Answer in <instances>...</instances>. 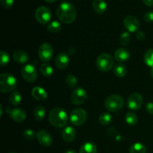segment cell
<instances>
[{"instance_id":"obj_1","label":"cell","mask_w":153,"mask_h":153,"mask_svg":"<svg viewBox=\"0 0 153 153\" xmlns=\"http://www.w3.org/2000/svg\"><path fill=\"white\" fill-rule=\"evenodd\" d=\"M57 16L58 19L65 24H70L74 22L77 16L76 7L70 1H63L57 8Z\"/></svg>"},{"instance_id":"obj_2","label":"cell","mask_w":153,"mask_h":153,"mask_svg":"<svg viewBox=\"0 0 153 153\" xmlns=\"http://www.w3.org/2000/svg\"><path fill=\"white\" fill-rule=\"evenodd\" d=\"M49 121L51 125L57 128L65 126L68 122L67 112L61 108H55L49 112Z\"/></svg>"},{"instance_id":"obj_3","label":"cell","mask_w":153,"mask_h":153,"mask_svg":"<svg viewBox=\"0 0 153 153\" xmlns=\"http://www.w3.org/2000/svg\"><path fill=\"white\" fill-rule=\"evenodd\" d=\"M17 86V81L10 73H1L0 75V91L8 93L13 91Z\"/></svg>"},{"instance_id":"obj_4","label":"cell","mask_w":153,"mask_h":153,"mask_svg":"<svg viewBox=\"0 0 153 153\" xmlns=\"http://www.w3.org/2000/svg\"><path fill=\"white\" fill-rule=\"evenodd\" d=\"M114 65V60L111 55L102 53L96 60V67L100 71L108 72Z\"/></svg>"},{"instance_id":"obj_5","label":"cell","mask_w":153,"mask_h":153,"mask_svg":"<svg viewBox=\"0 0 153 153\" xmlns=\"http://www.w3.org/2000/svg\"><path fill=\"white\" fill-rule=\"evenodd\" d=\"M124 105V99L119 94L110 95L105 101L106 109L111 112H116L120 110Z\"/></svg>"},{"instance_id":"obj_6","label":"cell","mask_w":153,"mask_h":153,"mask_svg":"<svg viewBox=\"0 0 153 153\" xmlns=\"http://www.w3.org/2000/svg\"><path fill=\"white\" fill-rule=\"evenodd\" d=\"M87 112L82 108H76L70 113V122L74 126H82L87 120Z\"/></svg>"},{"instance_id":"obj_7","label":"cell","mask_w":153,"mask_h":153,"mask_svg":"<svg viewBox=\"0 0 153 153\" xmlns=\"http://www.w3.org/2000/svg\"><path fill=\"white\" fill-rule=\"evenodd\" d=\"M54 55V49L52 45L48 43H44L39 47V58L43 62H48L52 59Z\"/></svg>"},{"instance_id":"obj_8","label":"cell","mask_w":153,"mask_h":153,"mask_svg":"<svg viewBox=\"0 0 153 153\" xmlns=\"http://www.w3.org/2000/svg\"><path fill=\"white\" fill-rule=\"evenodd\" d=\"M35 19L41 24H46L49 22L52 18V12L45 6H40L35 11Z\"/></svg>"},{"instance_id":"obj_9","label":"cell","mask_w":153,"mask_h":153,"mask_svg":"<svg viewBox=\"0 0 153 153\" xmlns=\"http://www.w3.org/2000/svg\"><path fill=\"white\" fill-rule=\"evenodd\" d=\"M22 76L27 82H33L37 79V73L33 64H26L22 69Z\"/></svg>"},{"instance_id":"obj_10","label":"cell","mask_w":153,"mask_h":153,"mask_svg":"<svg viewBox=\"0 0 153 153\" xmlns=\"http://www.w3.org/2000/svg\"><path fill=\"white\" fill-rule=\"evenodd\" d=\"M143 99L141 94L138 93L131 94L127 100V105L129 109L132 111H137L142 107Z\"/></svg>"},{"instance_id":"obj_11","label":"cell","mask_w":153,"mask_h":153,"mask_svg":"<svg viewBox=\"0 0 153 153\" xmlns=\"http://www.w3.org/2000/svg\"><path fill=\"white\" fill-rule=\"evenodd\" d=\"M87 97H88V94H87L86 91L82 88H77L71 94L70 100L74 105H80L86 101Z\"/></svg>"},{"instance_id":"obj_12","label":"cell","mask_w":153,"mask_h":153,"mask_svg":"<svg viewBox=\"0 0 153 153\" xmlns=\"http://www.w3.org/2000/svg\"><path fill=\"white\" fill-rule=\"evenodd\" d=\"M123 25L125 28L128 30L129 32H137L140 27V23L139 21L135 16H127L124 18L123 19Z\"/></svg>"},{"instance_id":"obj_13","label":"cell","mask_w":153,"mask_h":153,"mask_svg":"<svg viewBox=\"0 0 153 153\" xmlns=\"http://www.w3.org/2000/svg\"><path fill=\"white\" fill-rule=\"evenodd\" d=\"M37 139L40 145L43 146H49L52 143V137L46 130H40L37 133Z\"/></svg>"},{"instance_id":"obj_14","label":"cell","mask_w":153,"mask_h":153,"mask_svg":"<svg viewBox=\"0 0 153 153\" xmlns=\"http://www.w3.org/2000/svg\"><path fill=\"white\" fill-rule=\"evenodd\" d=\"M70 63V59L65 52H61L56 56L55 60V64L57 68L59 70H64L67 68Z\"/></svg>"},{"instance_id":"obj_15","label":"cell","mask_w":153,"mask_h":153,"mask_svg":"<svg viewBox=\"0 0 153 153\" xmlns=\"http://www.w3.org/2000/svg\"><path fill=\"white\" fill-rule=\"evenodd\" d=\"M9 114H10L11 119L15 122L21 123L25 120L26 118V114H25V111L22 110V108H19L11 109Z\"/></svg>"},{"instance_id":"obj_16","label":"cell","mask_w":153,"mask_h":153,"mask_svg":"<svg viewBox=\"0 0 153 153\" xmlns=\"http://www.w3.org/2000/svg\"><path fill=\"white\" fill-rule=\"evenodd\" d=\"M130 52L126 48H119L114 52V58L119 62H125L130 58Z\"/></svg>"},{"instance_id":"obj_17","label":"cell","mask_w":153,"mask_h":153,"mask_svg":"<svg viewBox=\"0 0 153 153\" xmlns=\"http://www.w3.org/2000/svg\"><path fill=\"white\" fill-rule=\"evenodd\" d=\"M31 95L34 97V99L39 101L46 100L48 97L46 91L40 87H34L31 91Z\"/></svg>"},{"instance_id":"obj_18","label":"cell","mask_w":153,"mask_h":153,"mask_svg":"<svg viewBox=\"0 0 153 153\" xmlns=\"http://www.w3.org/2000/svg\"><path fill=\"white\" fill-rule=\"evenodd\" d=\"M76 130L71 126L66 127L62 132V137L64 141L71 142L76 138Z\"/></svg>"},{"instance_id":"obj_19","label":"cell","mask_w":153,"mask_h":153,"mask_svg":"<svg viewBox=\"0 0 153 153\" xmlns=\"http://www.w3.org/2000/svg\"><path fill=\"white\" fill-rule=\"evenodd\" d=\"M93 8L97 13L102 14L107 10V3L105 0H94Z\"/></svg>"},{"instance_id":"obj_20","label":"cell","mask_w":153,"mask_h":153,"mask_svg":"<svg viewBox=\"0 0 153 153\" xmlns=\"http://www.w3.org/2000/svg\"><path fill=\"white\" fill-rule=\"evenodd\" d=\"M13 59L19 64H25L28 61V55L23 50H16L13 53Z\"/></svg>"},{"instance_id":"obj_21","label":"cell","mask_w":153,"mask_h":153,"mask_svg":"<svg viewBox=\"0 0 153 153\" xmlns=\"http://www.w3.org/2000/svg\"><path fill=\"white\" fill-rule=\"evenodd\" d=\"M97 146L93 142H86L80 148L79 153H97Z\"/></svg>"},{"instance_id":"obj_22","label":"cell","mask_w":153,"mask_h":153,"mask_svg":"<svg viewBox=\"0 0 153 153\" xmlns=\"http://www.w3.org/2000/svg\"><path fill=\"white\" fill-rule=\"evenodd\" d=\"M114 73L119 78H123L126 75L127 69L126 66L123 64H118L114 67Z\"/></svg>"},{"instance_id":"obj_23","label":"cell","mask_w":153,"mask_h":153,"mask_svg":"<svg viewBox=\"0 0 153 153\" xmlns=\"http://www.w3.org/2000/svg\"><path fill=\"white\" fill-rule=\"evenodd\" d=\"M146 147L141 143H134L130 146L129 153H146Z\"/></svg>"},{"instance_id":"obj_24","label":"cell","mask_w":153,"mask_h":153,"mask_svg":"<svg viewBox=\"0 0 153 153\" xmlns=\"http://www.w3.org/2000/svg\"><path fill=\"white\" fill-rule=\"evenodd\" d=\"M45 115H46V110H45L44 107L41 105H38L34 108V116L37 120H43L45 117Z\"/></svg>"},{"instance_id":"obj_25","label":"cell","mask_w":153,"mask_h":153,"mask_svg":"<svg viewBox=\"0 0 153 153\" xmlns=\"http://www.w3.org/2000/svg\"><path fill=\"white\" fill-rule=\"evenodd\" d=\"M40 70L42 75L45 77H50L53 74V68H52V67L50 64H46V63H44V64L40 66Z\"/></svg>"},{"instance_id":"obj_26","label":"cell","mask_w":153,"mask_h":153,"mask_svg":"<svg viewBox=\"0 0 153 153\" xmlns=\"http://www.w3.org/2000/svg\"><path fill=\"white\" fill-rule=\"evenodd\" d=\"M10 103L13 105L16 106L21 102L22 101V96H21L20 93L18 92V91H13L10 96Z\"/></svg>"},{"instance_id":"obj_27","label":"cell","mask_w":153,"mask_h":153,"mask_svg":"<svg viewBox=\"0 0 153 153\" xmlns=\"http://www.w3.org/2000/svg\"><path fill=\"white\" fill-rule=\"evenodd\" d=\"M99 121H100V124L102 126H108L111 123L112 121V116L111 114L108 113V112H103L101 114L99 117Z\"/></svg>"},{"instance_id":"obj_28","label":"cell","mask_w":153,"mask_h":153,"mask_svg":"<svg viewBox=\"0 0 153 153\" xmlns=\"http://www.w3.org/2000/svg\"><path fill=\"white\" fill-rule=\"evenodd\" d=\"M143 61L148 67H153V49H149L145 52Z\"/></svg>"},{"instance_id":"obj_29","label":"cell","mask_w":153,"mask_h":153,"mask_svg":"<svg viewBox=\"0 0 153 153\" xmlns=\"http://www.w3.org/2000/svg\"><path fill=\"white\" fill-rule=\"evenodd\" d=\"M125 120L128 126H134L136 125V123H137L138 118H137V116L135 114L131 113V112H128V113H127L126 115Z\"/></svg>"},{"instance_id":"obj_30","label":"cell","mask_w":153,"mask_h":153,"mask_svg":"<svg viewBox=\"0 0 153 153\" xmlns=\"http://www.w3.org/2000/svg\"><path fill=\"white\" fill-rule=\"evenodd\" d=\"M61 25L58 21H52L47 25V30L51 33H58L61 31Z\"/></svg>"},{"instance_id":"obj_31","label":"cell","mask_w":153,"mask_h":153,"mask_svg":"<svg viewBox=\"0 0 153 153\" xmlns=\"http://www.w3.org/2000/svg\"><path fill=\"white\" fill-rule=\"evenodd\" d=\"M66 83L70 88H75L77 85L78 80L76 76H73V75H68L66 77Z\"/></svg>"},{"instance_id":"obj_32","label":"cell","mask_w":153,"mask_h":153,"mask_svg":"<svg viewBox=\"0 0 153 153\" xmlns=\"http://www.w3.org/2000/svg\"><path fill=\"white\" fill-rule=\"evenodd\" d=\"M130 40H131V35L128 32H123L120 36V42L123 46H126L129 43Z\"/></svg>"},{"instance_id":"obj_33","label":"cell","mask_w":153,"mask_h":153,"mask_svg":"<svg viewBox=\"0 0 153 153\" xmlns=\"http://www.w3.org/2000/svg\"><path fill=\"white\" fill-rule=\"evenodd\" d=\"M0 55H1L0 64H1V66H5L10 61V56H9L8 53L4 52V51H1Z\"/></svg>"},{"instance_id":"obj_34","label":"cell","mask_w":153,"mask_h":153,"mask_svg":"<svg viewBox=\"0 0 153 153\" xmlns=\"http://www.w3.org/2000/svg\"><path fill=\"white\" fill-rule=\"evenodd\" d=\"M23 137H25V139L28 140H34L36 137H37V134H35L33 130L31 129H26L24 131L23 134H22Z\"/></svg>"},{"instance_id":"obj_35","label":"cell","mask_w":153,"mask_h":153,"mask_svg":"<svg viewBox=\"0 0 153 153\" xmlns=\"http://www.w3.org/2000/svg\"><path fill=\"white\" fill-rule=\"evenodd\" d=\"M143 19L146 22H153V11H147L143 15Z\"/></svg>"},{"instance_id":"obj_36","label":"cell","mask_w":153,"mask_h":153,"mask_svg":"<svg viewBox=\"0 0 153 153\" xmlns=\"http://www.w3.org/2000/svg\"><path fill=\"white\" fill-rule=\"evenodd\" d=\"M14 0H1V4L4 8H10L13 5Z\"/></svg>"},{"instance_id":"obj_37","label":"cell","mask_w":153,"mask_h":153,"mask_svg":"<svg viewBox=\"0 0 153 153\" xmlns=\"http://www.w3.org/2000/svg\"><path fill=\"white\" fill-rule=\"evenodd\" d=\"M106 134L108 137H114L117 134V130L114 127H110L107 129V131H106Z\"/></svg>"},{"instance_id":"obj_38","label":"cell","mask_w":153,"mask_h":153,"mask_svg":"<svg viewBox=\"0 0 153 153\" xmlns=\"http://www.w3.org/2000/svg\"><path fill=\"white\" fill-rule=\"evenodd\" d=\"M146 109L148 113L150 114H153V102H148L146 105Z\"/></svg>"},{"instance_id":"obj_39","label":"cell","mask_w":153,"mask_h":153,"mask_svg":"<svg viewBox=\"0 0 153 153\" xmlns=\"http://www.w3.org/2000/svg\"><path fill=\"white\" fill-rule=\"evenodd\" d=\"M136 38L138 39L140 41H142V40H143L145 39V34L143 31H138L136 33Z\"/></svg>"},{"instance_id":"obj_40","label":"cell","mask_w":153,"mask_h":153,"mask_svg":"<svg viewBox=\"0 0 153 153\" xmlns=\"http://www.w3.org/2000/svg\"><path fill=\"white\" fill-rule=\"evenodd\" d=\"M143 2L145 5L152 7L153 6V0H143Z\"/></svg>"},{"instance_id":"obj_41","label":"cell","mask_w":153,"mask_h":153,"mask_svg":"<svg viewBox=\"0 0 153 153\" xmlns=\"http://www.w3.org/2000/svg\"><path fill=\"white\" fill-rule=\"evenodd\" d=\"M65 153H76V151H74L73 149H68L65 152Z\"/></svg>"},{"instance_id":"obj_42","label":"cell","mask_w":153,"mask_h":153,"mask_svg":"<svg viewBox=\"0 0 153 153\" xmlns=\"http://www.w3.org/2000/svg\"><path fill=\"white\" fill-rule=\"evenodd\" d=\"M45 1L48 3H53V2H55L56 0H45Z\"/></svg>"},{"instance_id":"obj_43","label":"cell","mask_w":153,"mask_h":153,"mask_svg":"<svg viewBox=\"0 0 153 153\" xmlns=\"http://www.w3.org/2000/svg\"><path fill=\"white\" fill-rule=\"evenodd\" d=\"M150 76H151V77H152V79H153V67H152V68H151V70H150Z\"/></svg>"},{"instance_id":"obj_44","label":"cell","mask_w":153,"mask_h":153,"mask_svg":"<svg viewBox=\"0 0 153 153\" xmlns=\"http://www.w3.org/2000/svg\"><path fill=\"white\" fill-rule=\"evenodd\" d=\"M10 153H15V152H10Z\"/></svg>"}]
</instances>
